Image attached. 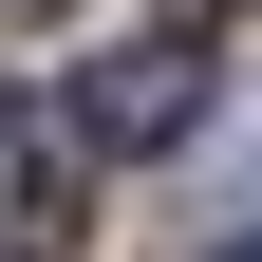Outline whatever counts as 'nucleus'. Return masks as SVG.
Masks as SVG:
<instances>
[{
  "mask_svg": "<svg viewBox=\"0 0 262 262\" xmlns=\"http://www.w3.org/2000/svg\"><path fill=\"white\" fill-rule=\"evenodd\" d=\"M187 113H206V56H187V38H131V56L75 75V150H169Z\"/></svg>",
  "mask_w": 262,
  "mask_h": 262,
  "instance_id": "obj_1",
  "label": "nucleus"
},
{
  "mask_svg": "<svg viewBox=\"0 0 262 262\" xmlns=\"http://www.w3.org/2000/svg\"><path fill=\"white\" fill-rule=\"evenodd\" d=\"M0 187H19V244H75V131H56V113H19V131H0Z\"/></svg>",
  "mask_w": 262,
  "mask_h": 262,
  "instance_id": "obj_2",
  "label": "nucleus"
},
{
  "mask_svg": "<svg viewBox=\"0 0 262 262\" xmlns=\"http://www.w3.org/2000/svg\"><path fill=\"white\" fill-rule=\"evenodd\" d=\"M206 262H262V225H244V244H206Z\"/></svg>",
  "mask_w": 262,
  "mask_h": 262,
  "instance_id": "obj_3",
  "label": "nucleus"
},
{
  "mask_svg": "<svg viewBox=\"0 0 262 262\" xmlns=\"http://www.w3.org/2000/svg\"><path fill=\"white\" fill-rule=\"evenodd\" d=\"M0 19H56V0H0Z\"/></svg>",
  "mask_w": 262,
  "mask_h": 262,
  "instance_id": "obj_4",
  "label": "nucleus"
}]
</instances>
